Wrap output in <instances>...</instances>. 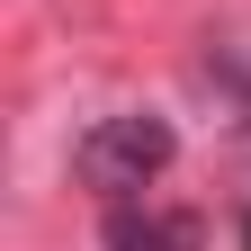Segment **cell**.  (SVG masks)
Returning a JSON list of instances; mask_svg holds the SVG:
<instances>
[{
  "mask_svg": "<svg viewBox=\"0 0 251 251\" xmlns=\"http://www.w3.org/2000/svg\"><path fill=\"white\" fill-rule=\"evenodd\" d=\"M171 152H179L171 117H152V108H117V117H99V126L72 144V171H81V188H99V198L117 206V198H144V188L171 171Z\"/></svg>",
  "mask_w": 251,
  "mask_h": 251,
  "instance_id": "cell-1",
  "label": "cell"
},
{
  "mask_svg": "<svg viewBox=\"0 0 251 251\" xmlns=\"http://www.w3.org/2000/svg\"><path fill=\"white\" fill-rule=\"evenodd\" d=\"M99 242H108V251H206V225L179 215V206H135V198H117L108 225H99Z\"/></svg>",
  "mask_w": 251,
  "mask_h": 251,
  "instance_id": "cell-2",
  "label": "cell"
}]
</instances>
